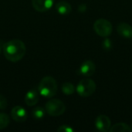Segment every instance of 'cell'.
<instances>
[{
    "mask_svg": "<svg viewBox=\"0 0 132 132\" xmlns=\"http://www.w3.org/2000/svg\"><path fill=\"white\" fill-rule=\"evenodd\" d=\"M95 82L89 78L84 79L80 80L77 87V91L78 94L84 97H87L91 96L96 90Z\"/></svg>",
    "mask_w": 132,
    "mask_h": 132,
    "instance_id": "3957f363",
    "label": "cell"
},
{
    "mask_svg": "<svg viewBox=\"0 0 132 132\" xmlns=\"http://www.w3.org/2000/svg\"><path fill=\"white\" fill-rule=\"evenodd\" d=\"M54 0H32V4L35 10L43 12H46L53 6Z\"/></svg>",
    "mask_w": 132,
    "mask_h": 132,
    "instance_id": "52a82bcc",
    "label": "cell"
},
{
    "mask_svg": "<svg viewBox=\"0 0 132 132\" xmlns=\"http://www.w3.org/2000/svg\"><path fill=\"white\" fill-rule=\"evenodd\" d=\"M118 32L125 38L132 39V27L126 22H121L117 26Z\"/></svg>",
    "mask_w": 132,
    "mask_h": 132,
    "instance_id": "30bf717a",
    "label": "cell"
},
{
    "mask_svg": "<svg viewBox=\"0 0 132 132\" xmlns=\"http://www.w3.org/2000/svg\"><path fill=\"white\" fill-rule=\"evenodd\" d=\"M96 70V66L92 60H87L82 63L80 68V72L85 77L92 76Z\"/></svg>",
    "mask_w": 132,
    "mask_h": 132,
    "instance_id": "9c48e42d",
    "label": "cell"
},
{
    "mask_svg": "<svg viewBox=\"0 0 132 132\" xmlns=\"http://www.w3.org/2000/svg\"><path fill=\"white\" fill-rule=\"evenodd\" d=\"M131 129H132V124H131Z\"/></svg>",
    "mask_w": 132,
    "mask_h": 132,
    "instance_id": "ffe728a7",
    "label": "cell"
},
{
    "mask_svg": "<svg viewBox=\"0 0 132 132\" xmlns=\"http://www.w3.org/2000/svg\"><path fill=\"white\" fill-rule=\"evenodd\" d=\"M95 126L97 129L100 131L107 132L109 131L111 127V122L110 118L104 115L101 114L99 115L95 121Z\"/></svg>",
    "mask_w": 132,
    "mask_h": 132,
    "instance_id": "8992f818",
    "label": "cell"
},
{
    "mask_svg": "<svg viewBox=\"0 0 132 132\" xmlns=\"http://www.w3.org/2000/svg\"><path fill=\"white\" fill-rule=\"evenodd\" d=\"M6 106H7V100H6V98L4 96L0 95V109L1 110L5 109Z\"/></svg>",
    "mask_w": 132,
    "mask_h": 132,
    "instance_id": "ac0fdd59",
    "label": "cell"
},
{
    "mask_svg": "<svg viewBox=\"0 0 132 132\" xmlns=\"http://www.w3.org/2000/svg\"><path fill=\"white\" fill-rule=\"evenodd\" d=\"M57 91V84L56 80L52 77H45L39 82L38 92L45 97H53Z\"/></svg>",
    "mask_w": 132,
    "mask_h": 132,
    "instance_id": "7a4b0ae2",
    "label": "cell"
},
{
    "mask_svg": "<svg viewBox=\"0 0 132 132\" xmlns=\"http://www.w3.org/2000/svg\"><path fill=\"white\" fill-rule=\"evenodd\" d=\"M94 29L98 36L108 37L111 34L113 26L110 21L104 19H99L94 23Z\"/></svg>",
    "mask_w": 132,
    "mask_h": 132,
    "instance_id": "5b68a950",
    "label": "cell"
},
{
    "mask_svg": "<svg viewBox=\"0 0 132 132\" xmlns=\"http://www.w3.org/2000/svg\"><path fill=\"white\" fill-rule=\"evenodd\" d=\"M0 52H1V48H0Z\"/></svg>",
    "mask_w": 132,
    "mask_h": 132,
    "instance_id": "d6986e66",
    "label": "cell"
},
{
    "mask_svg": "<svg viewBox=\"0 0 132 132\" xmlns=\"http://www.w3.org/2000/svg\"><path fill=\"white\" fill-rule=\"evenodd\" d=\"M38 101H39V93L37 90H31L26 94L25 97V102L28 106L29 107L34 106L37 104Z\"/></svg>",
    "mask_w": 132,
    "mask_h": 132,
    "instance_id": "8fae6325",
    "label": "cell"
},
{
    "mask_svg": "<svg viewBox=\"0 0 132 132\" xmlns=\"http://www.w3.org/2000/svg\"><path fill=\"white\" fill-rule=\"evenodd\" d=\"M46 111L50 116L56 117L62 115L66 111L65 104L58 99H53L48 101L45 106Z\"/></svg>",
    "mask_w": 132,
    "mask_h": 132,
    "instance_id": "277c9868",
    "label": "cell"
},
{
    "mask_svg": "<svg viewBox=\"0 0 132 132\" xmlns=\"http://www.w3.org/2000/svg\"><path fill=\"white\" fill-rule=\"evenodd\" d=\"M109 131L111 132H131V128L125 123H117L111 127Z\"/></svg>",
    "mask_w": 132,
    "mask_h": 132,
    "instance_id": "4fadbf2b",
    "label": "cell"
},
{
    "mask_svg": "<svg viewBox=\"0 0 132 132\" xmlns=\"http://www.w3.org/2000/svg\"><path fill=\"white\" fill-rule=\"evenodd\" d=\"M25 43L20 39H12L7 42L3 47L5 58L13 63L21 60L26 54Z\"/></svg>",
    "mask_w": 132,
    "mask_h": 132,
    "instance_id": "6da1fadb",
    "label": "cell"
},
{
    "mask_svg": "<svg viewBox=\"0 0 132 132\" xmlns=\"http://www.w3.org/2000/svg\"><path fill=\"white\" fill-rule=\"evenodd\" d=\"M12 119L16 122H23L27 118L26 111L21 106H15L11 111Z\"/></svg>",
    "mask_w": 132,
    "mask_h": 132,
    "instance_id": "ba28073f",
    "label": "cell"
},
{
    "mask_svg": "<svg viewBox=\"0 0 132 132\" xmlns=\"http://www.w3.org/2000/svg\"><path fill=\"white\" fill-rule=\"evenodd\" d=\"M9 124V117L5 113H0V130L8 127Z\"/></svg>",
    "mask_w": 132,
    "mask_h": 132,
    "instance_id": "2e32d148",
    "label": "cell"
},
{
    "mask_svg": "<svg viewBox=\"0 0 132 132\" xmlns=\"http://www.w3.org/2000/svg\"><path fill=\"white\" fill-rule=\"evenodd\" d=\"M56 9L58 12V13H60V15H68L70 13V12L72 10V7L68 2L60 1L56 4Z\"/></svg>",
    "mask_w": 132,
    "mask_h": 132,
    "instance_id": "7c38bea8",
    "label": "cell"
},
{
    "mask_svg": "<svg viewBox=\"0 0 132 132\" xmlns=\"http://www.w3.org/2000/svg\"><path fill=\"white\" fill-rule=\"evenodd\" d=\"M32 116L36 120H41L45 116V110L42 107H36L32 110Z\"/></svg>",
    "mask_w": 132,
    "mask_h": 132,
    "instance_id": "9a60e30c",
    "label": "cell"
},
{
    "mask_svg": "<svg viewBox=\"0 0 132 132\" xmlns=\"http://www.w3.org/2000/svg\"><path fill=\"white\" fill-rule=\"evenodd\" d=\"M57 131L58 132H73L74 130L70 126V125H63L60 126L57 128Z\"/></svg>",
    "mask_w": 132,
    "mask_h": 132,
    "instance_id": "e0dca14e",
    "label": "cell"
},
{
    "mask_svg": "<svg viewBox=\"0 0 132 132\" xmlns=\"http://www.w3.org/2000/svg\"><path fill=\"white\" fill-rule=\"evenodd\" d=\"M131 68H132V65H131Z\"/></svg>",
    "mask_w": 132,
    "mask_h": 132,
    "instance_id": "44dd1931",
    "label": "cell"
},
{
    "mask_svg": "<svg viewBox=\"0 0 132 132\" xmlns=\"http://www.w3.org/2000/svg\"><path fill=\"white\" fill-rule=\"evenodd\" d=\"M62 91L66 95H71L75 91V87L73 84L70 82H66L62 85Z\"/></svg>",
    "mask_w": 132,
    "mask_h": 132,
    "instance_id": "5bb4252c",
    "label": "cell"
}]
</instances>
